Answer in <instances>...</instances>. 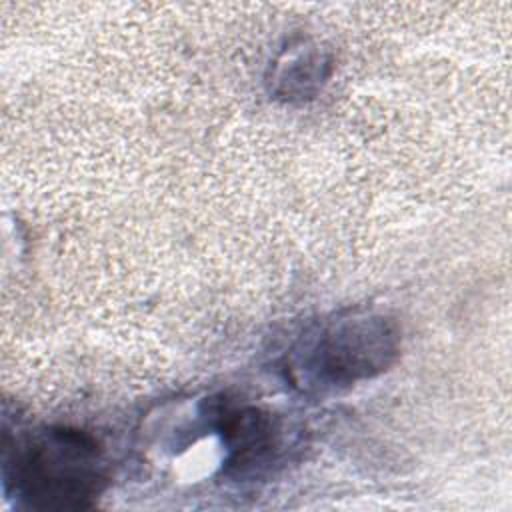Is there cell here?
<instances>
[{
  "mask_svg": "<svg viewBox=\"0 0 512 512\" xmlns=\"http://www.w3.org/2000/svg\"><path fill=\"white\" fill-rule=\"evenodd\" d=\"M14 482L32 508H86L102 484L100 450L84 432L50 428L20 452Z\"/></svg>",
  "mask_w": 512,
  "mask_h": 512,
  "instance_id": "1",
  "label": "cell"
}]
</instances>
